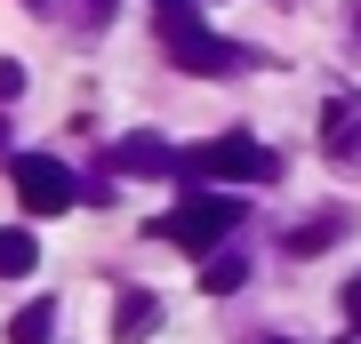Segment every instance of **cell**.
I'll list each match as a JSON object with an SVG mask.
<instances>
[{
  "label": "cell",
  "instance_id": "cell-19",
  "mask_svg": "<svg viewBox=\"0 0 361 344\" xmlns=\"http://www.w3.org/2000/svg\"><path fill=\"white\" fill-rule=\"evenodd\" d=\"M337 344H353V336H337Z\"/></svg>",
  "mask_w": 361,
  "mask_h": 344
},
{
  "label": "cell",
  "instance_id": "cell-3",
  "mask_svg": "<svg viewBox=\"0 0 361 344\" xmlns=\"http://www.w3.org/2000/svg\"><path fill=\"white\" fill-rule=\"evenodd\" d=\"M161 49H169V64H177V72H193V80L233 72V64H241V49H233V40H217L193 8H185V16H161Z\"/></svg>",
  "mask_w": 361,
  "mask_h": 344
},
{
  "label": "cell",
  "instance_id": "cell-18",
  "mask_svg": "<svg viewBox=\"0 0 361 344\" xmlns=\"http://www.w3.org/2000/svg\"><path fill=\"white\" fill-rule=\"evenodd\" d=\"M353 32H361V16H353Z\"/></svg>",
  "mask_w": 361,
  "mask_h": 344
},
{
  "label": "cell",
  "instance_id": "cell-15",
  "mask_svg": "<svg viewBox=\"0 0 361 344\" xmlns=\"http://www.w3.org/2000/svg\"><path fill=\"white\" fill-rule=\"evenodd\" d=\"M0 144H8V120H0Z\"/></svg>",
  "mask_w": 361,
  "mask_h": 344
},
{
  "label": "cell",
  "instance_id": "cell-14",
  "mask_svg": "<svg viewBox=\"0 0 361 344\" xmlns=\"http://www.w3.org/2000/svg\"><path fill=\"white\" fill-rule=\"evenodd\" d=\"M89 16H97V25H104V16H113V0H89Z\"/></svg>",
  "mask_w": 361,
  "mask_h": 344
},
{
  "label": "cell",
  "instance_id": "cell-16",
  "mask_svg": "<svg viewBox=\"0 0 361 344\" xmlns=\"http://www.w3.org/2000/svg\"><path fill=\"white\" fill-rule=\"evenodd\" d=\"M265 344H289V336H265Z\"/></svg>",
  "mask_w": 361,
  "mask_h": 344
},
{
  "label": "cell",
  "instance_id": "cell-12",
  "mask_svg": "<svg viewBox=\"0 0 361 344\" xmlns=\"http://www.w3.org/2000/svg\"><path fill=\"white\" fill-rule=\"evenodd\" d=\"M345 320H353V336H361V281L345 288Z\"/></svg>",
  "mask_w": 361,
  "mask_h": 344
},
{
  "label": "cell",
  "instance_id": "cell-7",
  "mask_svg": "<svg viewBox=\"0 0 361 344\" xmlns=\"http://www.w3.org/2000/svg\"><path fill=\"white\" fill-rule=\"evenodd\" d=\"M32 265H40V241H32V224H0V281H25Z\"/></svg>",
  "mask_w": 361,
  "mask_h": 344
},
{
  "label": "cell",
  "instance_id": "cell-4",
  "mask_svg": "<svg viewBox=\"0 0 361 344\" xmlns=\"http://www.w3.org/2000/svg\"><path fill=\"white\" fill-rule=\"evenodd\" d=\"M8 177H16V200H25V217H65V208L80 200V184L65 177V160H49V153L8 160Z\"/></svg>",
  "mask_w": 361,
  "mask_h": 344
},
{
  "label": "cell",
  "instance_id": "cell-5",
  "mask_svg": "<svg viewBox=\"0 0 361 344\" xmlns=\"http://www.w3.org/2000/svg\"><path fill=\"white\" fill-rule=\"evenodd\" d=\"M161 329V296L153 288H121V312H113V344H145Z\"/></svg>",
  "mask_w": 361,
  "mask_h": 344
},
{
  "label": "cell",
  "instance_id": "cell-2",
  "mask_svg": "<svg viewBox=\"0 0 361 344\" xmlns=\"http://www.w3.org/2000/svg\"><path fill=\"white\" fill-rule=\"evenodd\" d=\"M233 224H241V200H233L225 184H209V192H185L169 217H153V241L209 256V248H225V232H233Z\"/></svg>",
  "mask_w": 361,
  "mask_h": 344
},
{
  "label": "cell",
  "instance_id": "cell-1",
  "mask_svg": "<svg viewBox=\"0 0 361 344\" xmlns=\"http://www.w3.org/2000/svg\"><path fill=\"white\" fill-rule=\"evenodd\" d=\"M177 168H185V177H201V184H225V192H233V184H273V177H281V153H265L257 136L225 128V136L177 153Z\"/></svg>",
  "mask_w": 361,
  "mask_h": 344
},
{
  "label": "cell",
  "instance_id": "cell-6",
  "mask_svg": "<svg viewBox=\"0 0 361 344\" xmlns=\"http://www.w3.org/2000/svg\"><path fill=\"white\" fill-rule=\"evenodd\" d=\"M113 168H137V177H169V168H177V153H169L161 136H129V144H113Z\"/></svg>",
  "mask_w": 361,
  "mask_h": 344
},
{
  "label": "cell",
  "instance_id": "cell-11",
  "mask_svg": "<svg viewBox=\"0 0 361 344\" xmlns=\"http://www.w3.org/2000/svg\"><path fill=\"white\" fill-rule=\"evenodd\" d=\"M16 96H25V64L0 56V104H16Z\"/></svg>",
  "mask_w": 361,
  "mask_h": 344
},
{
  "label": "cell",
  "instance_id": "cell-13",
  "mask_svg": "<svg viewBox=\"0 0 361 344\" xmlns=\"http://www.w3.org/2000/svg\"><path fill=\"white\" fill-rule=\"evenodd\" d=\"M185 8H193V0H153V16H185Z\"/></svg>",
  "mask_w": 361,
  "mask_h": 344
},
{
  "label": "cell",
  "instance_id": "cell-17",
  "mask_svg": "<svg viewBox=\"0 0 361 344\" xmlns=\"http://www.w3.org/2000/svg\"><path fill=\"white\" fill-rule=\"evenodd\" d=\"M25 8H40V0H25Z\"/></svg>",
  "mask_w": 361,
  "mask_h": 344
},
{
  "label": "cell",
  "instance_id": "cell-9",
  "mask_svg": "<svg viewBox=\"0 0 361 344\" xmlns=\"http://www.w3.org/2000/svg\"><path fill=\"white\" fill-rule=\"evenodd\" d=\"M241 281H249V265H241V256H209V265H201V288H209V296H233Z\"/></svg>",
  "mask_w": 361,
  "mask_h": 344
},
{
  "label": "cell",
  "instance_id": "cell-8",
  "mask_svg": "<svg viewBox=\"0 0 361 344\" xmlns=\"http://www.w3.org/2000/svg\"><path fill=\"white\" fill-rule=\"evenodd\" d=\"M49 336H56V305H49V296H32V305L8 320V344H49Z\"/></svg>",
  "mask_w": 361,
  "mask_h": 344
},
{
  "label": "cell",
  "instance_id": "cell-10",
  "mask_svg": "<svg viewBox=\"0 0 361 344\" xmlns=\"http://www.w3.org/2000/svg\"><path fill=\"white\" fill-rule=\"evenodd\" d=\"M337 232H345V217H313V224H297V232H289V256H313V248H329Z\"/></svg>",
  "mask_w": 361,
  "mask_h": 344
}]
</instances>
